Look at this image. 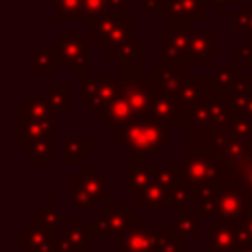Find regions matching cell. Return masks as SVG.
<instances>
[{
	"label": "cell",
	"instance_id": "1",
	"mask_svg": "<svg viewBox=\"0 0 252 252\" xmlns=\"http://www.w3.org/2000/svg\"><path fill=\"white\" fill-rule=\"evenodd\" d=\"M171 140L167 128L156 118H140L116 130V146L136 163H142L144 158H159Z\"/></svg>",
	"mask_w": 252,
	"mask_h": 252
},
{
	"label": "cell",
	"instance_id": "2",
	"mask_svg": "<svg viewBox=\"0 0 252 252\" xmlns=\"http://www.w3.org/2000/svg\"><path fill=\"white\" fill-rule=\"evenodd\" d=\"M179 163V183L197 195V203H207L226 181L219 173L217 165L207 156L185 154L177 159Z\"/></svg>",
	"mask_w": 252,
	"mask_h": 252
},
{
	"label": "cell",
	"instance_id": "3",
	"mask_svg": "<svg viewBox=\"0 0 252 252\" xmlns=\"http://www.w3.org/2000/svg\"><path fill=\"white\" fill-rule=\"evenodd\" d=\"M248 213L250 207L240 181H226L207 203L199 205L197 209L199 219L215 217L217 224L226 226H240Z\"/></svg>",
	"mask_w": 252,
	"mask_h": 252
},
{
	"label": "cell",
	"instance_id": "4",
	"mask_svg": "<svg viewBox=\"0 0 252 252\" xmlns=\"http://www.w3.org/2000/svg\"><path fill=\"white\" fill-rule=\"evenodd\" d=\"M142 71H144L142 67H134L126 73H116L118 94L132 106L136 120L152 116L154 98L161 93L154 77Z\"/></svg>",
	"mask_w": 252,
	"mask_h": 252
},
{
	"label": "cell",
	"instance_id": "5",
	"mask_svg": "<svg viewBox=\"0 0 252 252\" xmlns=\"http://www.w3.org/2000/svg\"><path fill=\"white\" fill-rule=\"evenodd\" d=\"M108 197V177L96 163H83L71 175V205L81 211H98Z\"/></svg>",
	"mask_w": 252,
	"mask_h": 252
},
{
	"label": "cell",
	"instance_id": "6",
	"mask_svg": "<svg viewBox=\"0 0 252 252\" xmlns=\"http://www.w3.org/2000/svg\"><path fill=\"white\" fill-rule=\"evenodd\" d=\"M53 53L57 67H69L75 77L91 73V53L89 39L83 37L81 30H65L53 41Z\"/></svg>",
	"mask_w": 252,
	"mask_h": 252
},
{
	"label": "cell",
	"instance_id": "7",
	"mask_svg": "<svg viewBox=\"0 0 252 252\" xmlns=\"http://www.w3.org/2000/svg\"><path fill=\"white\" fill-rule=\"evenodd\" d=\"M136 26L134 22L126 20L124 16H108L94 22H89V33L91 39L96 41L100 49L106 51L108 57H116V51L120 45L132 41L136 37Z\"/></svg>",
	"mask_w": 252,
	"mask_h": 252
},
{
	"label": "cell",
	"instance_id": "8",
	"mask_svg": "<svg viewBox=\"0 0 252 252\" xmlns=\"http://www.w3.org/2000/svg\"><path fill=\"white\" fill-rule=\"evenodd\" d=\"M136 213L132 209L126 207L124 201L120 199H112L106 201V205L102 209H98V215H94L89 224H87V232L89 236H120L122 232L130 230L136 224Z\"/></svg>",
	"mask_w": 252,
	"mask_h": 252
},
{
	"label": "cell",
	"instance_id": "9",
	"mask_svg": "<svg viewBox=\"0 0 252 252\" xmlns=\"http://www.w3.org/2000/svg\"><path fill=\"white\" fill-rule=\"evenodd\" d=\"M179 181V163L161 165L158 175L140 191L134 193V209H167L171 187Z\"/></svg>",
	"mask_w": 252,
	"mask_h": 252
},
{
	"label": "cell",
	"instance_id": "10",
	"mask_svg": "<svg viewBox=\"0 0 252 252\" xmlns=\"http://www.w3.org/2000/svg\"><path fill=\"white\" fill-rule=\"evenodd\" d=\"M209 94H211V77L209 75H189V73H185L179 79V83L165 93V96H169L173 100V104L187 114L193 108L205 104L209 100Z\"/></svg>",
	"mask_w": 252,
	"mask_h": 252
},
{
	"label": "cell",
	"instance_id": "11",
	"mask_svg": "<svg viewBox=\"0 0 252 252\" xmlns=\"http://www.w3.org/2000/svg\"><path fill=\"white\" fill-rule=\"evenodd\" d=\"M118 94L116 75H93L87 73L81 77V100L93 112H98L108 100Z\"/></svg>",
	"mask_w": 252,
	"mask_h": 252
},
{
	"label": "cell",
	"instance_id": "12",
	"mask_svg": "<svg viewBox=\"0 0 252 252\" xmlns=\"http://www.w3.org/2000/svg\"><path fill=\"white\" fill-rule=\"evenodd\" d=\"M217 49V32L215 30H189L185 32V51L183 61L189 67H205Z\"/></svg>",
	"mask_w": 252,
	"mask_h": 252
},
{
	"label": "cell",
	"instance_id": "13",
	"mask_svg": "<svg viewBox=\"0 0 252 252\" xmlns=\"http://www.w3.org/2000/svg\"><path fill=\"white\" fill-rule=\"evenodd\" d=\"M55 118H33L26 112L24 102H18V146L28 148L30 144L53 138Z\"/></svg>",
	"mask_w": 252,
	"mask_h": 252
},
{
	"label": "cell",
	"instance_id": "14",
	"mask_svg": "<svg viewBox=\"0 0 252 252\" xmlns=\"http://www.w3.org/2000/svg\"><path fill=\"white\" fill-rule=\"evenodd\" d=\"M209 0H167L159 10L161 22L167 24H189L207 20Z\"/></svg>",
	"mask_w": 252,
	"mask_h": 252
},
{
	"label": "cell",
	"instance_id": "15",
	"mask_svg": "<svg viewBox=\"0 0 252 252\" xmlns=\"http://www.w3.org/2000/svg\"><path fill=\"white\" fill-rule=\"evenodd\" d=\"M248 244L240 226L213 224L207 228L205 252H236L240 246Z\"/></svg>",
	"mask_w": 252,
	"mask_h": 252
},
{
	"label": "cell",
	"instance_id": "16",
	"mask_svg": "<svg viewBox=\"0 0 252 252\" xmlns=\"http://www.w3.org/2000/svg\"><path fill=\"white\" fill-rule=\"evenodd\" d=\"M55 240V230L47 228L35 215L26 220L24 226L18 228V244L26 248V252H41L51 246Z\"/></svg>",
	"mask_w": 252,
	"mask_h": 252
},
{
	"label": "cell",
	"instance_id": "17",
	"mask_svg": "<svg viewBox=\"0 0 252 252\" xmlns=\"http://www.w3.org/2000/svg\"><path fill=\"white\" fill-rule=\"evenodd\" d=\"M152 118H156L158 122H161L167 130H181V128H189V114L179 110L173 100L169 96H165L163 93H159L154 98V106H152Z\"/></svg>",
	"mask_w": 252,
	"mask_h": 252
},
{
	"label": "cell",
	"instance_id": "18",
	"mask_svg": "<svg viewBox=\"0 0 252 252\" xmlns=\"http://www.w3.org/2000/svg\"><path fill=\"white\" fill-rule=\"evenodd\" d=\"M154 234L152 228L144 226V219H136V224L116 236V252H152Z\"/></svg>",
	"mask_w": 252,
	"mask_h": 252
},
{
	"label": "cell",
	"instance_id": "19",
	"mask_svg": "<svg viewBox=\"0 0 252 252\" xmlns=\"http://www.w3.org/2000/svg\"><path fill=\"white\" fill-rule=\"evenodd\" d=\"M87 238H89V232H87V228H83L81 219L73 217L71 224L63 226L61 234L55 236L53 244L59 252H91Z\"/></svg>",
	"mask_w": 252,
	"mask_h": 252
},
{
	"label": "cell",
	"instance_id": "20",
	"mask_svg": "<svg viewBox=\"0 0 252 252\" xmlns=\"http://www.w3.org/2000/svg\"><path fill=\"white\" fill-rule=\"evenodd\" d=\"M185 73H189V65L187 63L177 61V59H169V57H161L159 65H154L152 67V73L150 75L158 83L159 91L165 94L169 89H173L179 83V79Z\"/></svg>",
	"mask_w": 252,
	"mask_h": 252
},
{
	"label": "cell",
	"instance_id": "21",
	"mask_svg": "<svg viewBox=\"0 0 252 252\" xmlns=\"http://www.w3.org/2000/svg\"><path fill=\"white\" fill-rule=\"evenodd\" d=\"M94 114L98 116V120L106 122V126L112 128V130H118V128H122V126H126V124H130V122L136 120L132 106H130L120 94H116L112 100H108V102H106L98 112H94Z\"/></svg>",
	"mask_w": 252,
	"mask_h": 252
},
{
	"label": "cell",
	"instance_id": "22",
	"mask_svg": "<svg viewBox=\"0 0 252 252\" xmlns=\"http://www.w3.org/2000/svg\"><path fill=\"white\" fill-rule=\"evenodd\" d=\"M154 246L152 252H189L187 238L175 232L171 226H154Z\"/></svg>",
	"mask_w": 252,
	"mask_h": 252
},
{
	"label": "cell",
	"instance_id": "23",
	"mask_svg": "<svg viewBox=\"0 0 252 252\" xmlns=\"http://www.w3.org/2000/svg\"><path fill=\"white\" fill-rule=\"evenodd\" d=\"M161 169V165H144V163H134L124 167V189L128 193H140Z\"/></svg>",
	"mask_w": 252,
	"mask_h": 252
},
{
	"label": "cell",
	"instance_id": "24",
	"mask_svg": "<svg viewBox=\"0 0 252 252\" xmlns=\"http://www.w3.org/2000/svg\"><path fill=\"white\" fill-rule=\"evenodd\" d=\"M108 16H126L124 0H85V22H94Z\"/></svg>",
	"mask_w": 252,
	"mask_h": 252
},
{
	"label": "cell",
	"instance_id": "25",
	"mask_svg": "<svg viewBox=\"0 0 252 252\" xmlns=\"http://www.w3.org/2000/svg\"><path fill=\"white\" fill-rule=\"evenodd\" d=\"M87 156H91L89 136H71L63 142V152H61L63 165H81V159Z\"/></svg>",
	"mask_w": 252,
	"mask_h": 252
},
{
	"label": "cell",
	"instance_id": "26",
	"mask_svg": "<svg viewBox=\"0 0 252 252\" xmlns=\"http://www.w3.org/2000/svg\"><path fill=\"white\" fill-rule=\"evenodd\" d=\"M144 57V41L134 37L132 41L124 43L118 47L116 51V71L118 73H126L134 67H138V59Z\"/></svg>",
	"mask_w": 252,
	"mask_h": 252
},
{
	"label": "cell",
	"instance_id": "27",
	"mask_svg": "<svg viewBox=\"0 0 252 252\" xmlns=\"http://www.w3.org/2000/svg\"><path fill=\"white\" fill-rule=\"evenodd\" d=\"M49 102L53 104L55 112H69L73 108V89L67 83H51L43 87Z\"/></svg>",
	"mask_w": 252,
	"mask_h": 252
},
{
	"label": "cell",
	"instance_id": "28",
	"mask_svg": "<svg viewBox=\"0 0 252 252\" xmlns=\"http://www.w3.org/2000/svg\"><path fill=\"white\" fill-rule=\"evenodd\" d=\"M26 63L32 67V71H33L37 77H51V75L55 73V67H57L53 47L37 49L33 55H30V57L26 59Z\"/></svg>",
	"mask_w": 252,
	"mask_h": 252
},
{
	"label": "cell",
	"instance_id": "29",
	"mask_svg": "<svg viewBox=\"0 0 252 252\" xmlns=\"http://www.w3.org/2000/svg\"><path fill=\"white\" fill-rule=\"evenodd\" d=\"M169 226L179 232L181 236L189 238V236H197V228H199V215H197V209H185V211H179L175 217H171L169 220Z\"/></svg>",
	"mask_w": 252,
	"mask_h": 252
},
{
	"label": "cell",
	"instance_id": "30",
	"mask_svg": "<svg viewBox=\"0 0 252 252\" xmlns=\"http://www.w3.org/2000/svg\"><path fill=\"white\" fill-rule=\"evenodd\" d=\"M22 102L26 106V112L33 118H55V108L45 93H30Z\"/></svg>",
	"mask_w": 252,
	"mask_h": 252
},
{
	"label": "cell",
	"instance_id": "31",
	"mask_svg": "<svg viewBox=\"0 0 252 252\" xmlns=\"http://www.w3.org/2000/svg\"><path fill=\"white\" fill-rule=\"evenodd\" d=\"M55 22H81L85 20V0H59L53 10Z\"/></svg>",
	"mask_w": 252,
	"mask_h": 252
},
{
	"label": "cell",
	"instance_id": "32",
	"mask_svg": "<svg viewBox=\"0 0 252 252\" xmlns=\"http://www.w3.org/2000/svg\"><path fill=\"white\" fill-rule=\"evenodd\" d=\"M228 181H240L242 183L246 199H248V207L252 211V136L248 138V154H246L242 165L232 173V177Z\"/></svg>",
	"mask_w": 252,
	"mask_h": 252
},
{
	"label": "cell",
	"instance_id": "33",
	"mask_svg": "<svg viewBox=\"0 0 252 252\" xmlns=\"http://www.w3.org/2000/svg\"><path fill=\"white\" fill-rule=\"evenodd\" d=\"M28 156L33 158L39 165H53L55 161V156H53V138H43V140H37L33 144H30L26 148Z\"/></svg>",
	"mask_w": 252,
	"mask_h": 252
},
{
	"label": "cell",
	"instance_id": "34",
	"mask_svg": "<svg viewBox=\"0 0 252 252\" xmlns=\"http://www.w3.org/2000/svg\"><path fill=\"white\" fill-rule=\"evenodd\" d=\"M232 24L242 33V41L244 43L252 41V4L242 2L240 8L232 14Z\"/></svg>",
	"mask_w": 252,
	"mask_h": 252
},
{
	"label": "cell",
	"instance_id": "35",
	"mask_svg": "<svg viewBox=\"0 0 252 252\" xmlns=\"http://www.w3.org/2000/svg\"><path fill=\"white\" fill-rule=\"evenodd\" d=\"M246 67L242 65V63H238V65H234V67H230V65H222V67H219L213 75H209L211 77V83L215 85V87H222V89H228L232 83H234V79L244 71Z\"/></svg>",
	"mask_w": 252,
	"mask_h": 252
},
{
	"label": "cell",
	"instance_id": "36",
	"mask_svg": "<svg viewBox=\"0 0 252 252\" xmlns=\"http://www.w3.org/2000/svg\"><path fill=\"white\" fill-rule=\"evenodd\" d=\"M35 217H37L47 228H51V230L61 228V211L55 207V203H53L51 199H47V201L43 203V207L35 211Z\"/></svg>",
	"mask_w": 252,
	"mask_h": 252
},
{
	"label": "cell",
	"instance_id": "37",
	"mask_svg": "<svg viewBox=\"0 0 252 252\" xmlns=\"http://www.w3.org/2000/svg\"><path fill=\"white\" fill-rule=\"evenodd\" d=\"M232 134L236 138H250L252 136V118L234 116V120H232Z\"/></svg>",
	"mask_w": 252,
	"mask_h": 252
},
{
	"label": "cell",
	"instance_id": "38",
	"mask_svg": "<svg viewBox=\"0 0 252 252\" xmlns=\"http://www.w3.org/2000/svg\"><path fill=\"white\" fill-rule=\"evenodd\" d=\"M232 55L244 65V67H252V41H248V43H244L242 41V45H238V47H234V51H232Z\"/></svg>",
	"mask_w": 252,
	"mask_h": 252
},
{
	"label": "cell",
	"instance_id": "39",
	"mask_svg": "<svg viewBox=\"0 0 252 252\" xmlns=\"http://www.w3.org/2000/svg\"><path fill=\"white\" fill-rule=\"evenodd\" d=\"M165 2H167V0H142V10H144L146 14H156L158 10L163 8Z\"/></svg>",
	"mask_w": 252,
	"mask_h": 252
},
{
	"label": "cell",
	"instance_id": "40",
	"mask_svg": "<svg viewBox=\"0 0 252 252\" xmlns=\"http://www.w3.org/2000/svg\"><path fill=\"white\" fill-rule=\"evenodd\" d=\"M240 228H242V232H244L246 242H248V244H252V211H250V213L244 217V220H242Z\"/></svg>",
	"mask_w": 252,
	"mask_h": 252
},
{
	"label": "cell",
	"instance_id": "41",
	"mask_svg": "<svg viewBox=\"0 0 252 252\" xmlns=\"http://www.w3.org/2000/svg\"><path fill=\"white\" fill-rule=\"evenodd\" d=\"M213 6H215V12L217 14H222L224 12V6H228V4H242V0H209Z\"/></svg>",
	"mask_w": 252,
	"mask_h": 252
},
{
	"label": "cell",
	"instance_id": "42",
	"mask_svg": "<svg viewBox=\"0 0 252 252\" xmlns=\"http://www.w3.org/2000/svg\"><path fill=\"white\" fill-rule=\"evenodd\" d=\"M242 116H246V118H252V96H250V100H248V106H246V110H244V114Z\"/></svg>",
	"mask_w": 252,
	"mask_h": 252
},
{
	"label": "cell",
	"instance_id": "43",
	"mask_svg": "<svg viewBox=\"0 0 252 252\" xmlns=\"http://www.w3.org/2000/svg\"><path fill=\"white\" fill-rule=\"evenodd\" d=\"M236 252H252V244H244V246H240Z\"/></svg>",
	"mask_w": 252,
	"mask_h": 252
},
{
	"label": "cell",
	"instance_id": "44",
	"mask_svg": "<svg viewBox=\"0 0 252 252\" xmlns=\"http://www.w3.org/2000/svg\"><path fill=\"white\" fill-rule=\"evenodd\" d=\"M41 252H59V250L55 248V244H51V246H47V248H43Z\"/></svg>",
	"mask_w": 252,
	"mask_h": 252
},
{
	"label": "cell",
	"instance_id": "45",
	"mask_svg": "<svg viewBox=\"0 0 252 252\" xmlns=\"http://www.w3.org/2000/svg\"><path fill=\"white\" fill-rule=\"evenodd\" d=\"M45 2H47V4H57L59 0H45Z\"/></svg>",
	"mask_w": 252,
	"mask_h": 252
},
{
	"label": "cell",
	"instance_id": "46",
	"mask_svg": "<svg viewBox=\"0 0 252 252\" xmlns=\"http://www.w3.org/2000/svg\"><path fill=\"white\" fill-rule=\"evenodd\" d=\"M248 71H250V75H252V67H250V69H248Z\"/></svg>",
	"mask_w": 252,
	"mask_h": 252
}]
</instances>
